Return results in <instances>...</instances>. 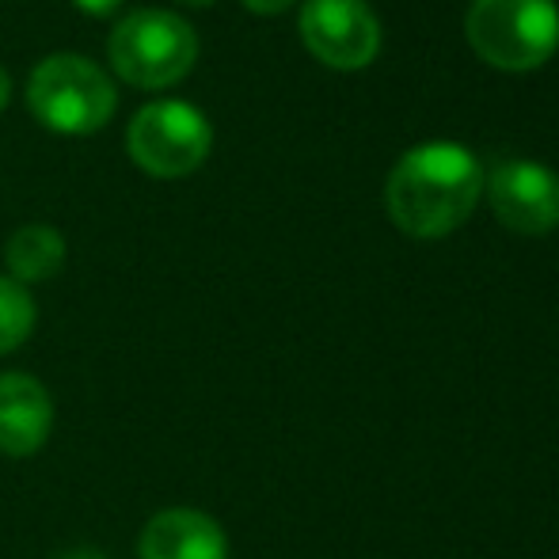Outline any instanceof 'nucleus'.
I'll return each instance as SVG.
<instances>
[{
	"mask_svg": "<svg viewBox=\"0 0 559 559\" xmlns=\"http://www.w3.org/2000/svg\"><path fill=\"white\" fill-rule=\"evenodd\" d=\"M484 191V168L456 141H427L400 156L384 183V206L400 233L442 240L472 217Z\"/></svg>",
	"mask_w": 559,
	"mask_h": 559,
	"instance_id": "obj_1",
	"label": "nucleus"
},
{
	"mask_svg": "<svg viewBox=\"0 0 559 559\" xmlns=\"http://www.w3.org/2000/svg\"><path fill=\"white\" fill-rule=\"evenodd\" d=\"M468 46L495 69L530 73L559 46L556 0H472L464 15Z\"/></svg>",
	"mask_w": 559,
	"mask_h": 559,
	"instance_id": "obj_2",
	"label": "nucleus"
},
{
	"mask_svg": "<svg viewBox=\"0 0 559 559\" xmlns=\"http://www.w3.org/2000/svg\"><path fill=\"white\" fill-rule=\"evenodd\" d=\"M107 53L122 81L138 88H168L191 73L199 58V35L183 15L168 8H133L126 20L115 23Z\"/></svg>",
	"mask_w": 559,
	"mask_h": 559,
	"instance_id": "obj_3",
	"label": "nucleus"
},
{
	"mask_svg": "<svg viewBox=\"0 0 559 559\" xmlns=\"http://www.w3.org/2000/svg\"><path fill=\"white\" fill-rule=\"evenodd\" d=\"M27 104L50 130L92 133L111 122L115 81L81 53H50L27 76Z\"/></svg>",
	"mask_w": 559,
	"mask_h": 559,
	"instance_id": "obj_4",
	"label": "nucleus"
},
{
	"mask_svg": "<svg viewBox=\"0 0 559 559\" xmlns=\"http://www.w3.org/2000/svg\"><path fill=\"white\" fill-rule=\"evenodd\" d=\"M214 126L187 99H156L133 115L126 130V148L148 176L179 179L210 156Z\"/></svg>",
	"mask_w": 559,
	"mask_h": 559,
	"instance_id": "obj_5",
	"label": "nucleus"
},
{
	"mask_svg": "<svg viewBox=\"0 0 559 559\" xmlns=\"http://www.w3.org/2000/svg\"><path fill=\"white\" fill-rule=\"evenodd\" d=\"M301 38L332 69H366L381 50V23L366 0H305Z\"/></svg>",
	"mask_w": 559,
	"mask_h": 559,
	"instance_id": "obj_6",
	"label": "nucleus"
},
{
	"mask_svg": "<svg viewBox=\"0 0 559 559\" xmlns=\"http://www.w3.org/2000/svg\"><path fill=\"white\" fill-rule=\"evenodd\" d=\"M491 210L510 233L548 236L559 228V176L537 160H507L487 179Z\"/></svg>",
	"mask_w": 559,
	"mask_h": 559,
	"instance_id": "obj_7",
	"label": "nucleus"
},
{
	"mask_svg": "<svg viewBox=\"0 0 559 559\" xmlns=\"http://www.w3.org/2000/svg\"><path fill=\"white\" fill-rule=\"evenodd\" d=\"M141 559H228L222 522L202 510L171 507L145 522L138 537Z\"/></svg>",
	"mask_w": 559,
	"mask_h": 559,
	"instance_id": "obj_8",
	"label": "nucleus"
},
{
	"mask_svg": "<svg viewBox=\"0 0 559 559\" xmlns=\"http://www.w3.org/2000/svg\"><path fill=\"white\" fill-rule=\"evenodd\" d=\"M53 430V400L31 373H0V453L31 456Z\"/></svg>",
	"mask_w": 559,
	"mask_h": 559,
	"instance_id": "obj_9",
	"label": "nucleus"
},
{
	"mask_svg": "<svg viewBox=\"0 0 559 559\" xmlns=\"http://www.w3.org/2000/svg\"><path fill=\"white\" fill-rule=\"evenodd\" d=\"M4 263L20 286L46 282L66 266V236L53 225H23L4 248Z\"/></svg>",
	"mask_w": 559,
	"mask_h": 559,
	"instance_id": "obj_10",
	"label": "nucleus"
},
{
	"mask_svg": "<svg viewBox=\"0 0 559 559\" xmlns=\"http://www.w3.org/2000/svg\"><path fill=\"white\" fill-rule=\"evenodd\" d=\"M35 320L38 309L27 286L0 274V354H12L15 346L27 343V335L35 332Z\"/></svg>",
	"mask_w": 559,
	"mask_h": 559,
	"instance_id": "obj_11",
	"label": "nucleus"
},
{
	"mask_svg": "<svg viewBox=\"0 0 559 559\" xmlns=\"http://www.w3.org/2000/svg\"><path fill=\"white\" fill-rule=\"evenodd\" d=\"M243 4H248L251 12H259V15H278V12H286L294 0H243Z\"/></svg>",
	"mask_w": 559,
	"mask_h": 559,
	"instance_id": "obj_12",
	"label": "nucleus"
},
{
	"mask_svg": "<svg viewBox=\"0 0 559 559\" xmlns=\"http://www.w3.org/2000/svg\"><path fill=\"white\" fill-rule=\"evenodd\" d=\"M73 4H81L84 12H92V15H107V12H115L122 0H73Z\"/></svg>",
	"mask_w": 559,
	"mask_h": 559,
	"instance_id": "obj_13",
	"label": "nucleus"
},
{
	"mask_svg": "<svg viewBox=\"0 0 559 559\" xmlns=\"http://www.w3.org/2000/svg\"><path fill=\"white\" fill-rule=\"evenodd\" d=\"M53 559H111L107 552H99V548H73V552H61Z\"/></svg>",
	"mask_w": 559,
	"mask_h": 559,
	"instance_id": "obj_14",
	"label": "nucleus"
},
{
	"mask_svg": "<svg viewBox=\"0 0 559 559\" xmlns=\"http://www.w3.org/2000/svg\"><path fill=\"white\" fill-rule=\"evenodd\" d=\"M8 92H12V76H8L4 66H0V107L8 104Z\"/></svg>",
	"mask_w": 559,
	"mask_h": 559,
	"instance_id": "obj_15",
	"label": "nucleus"
},
{
	"mask_svg": "<svg viewBox=\"0 0 559 559\" xmlns=\"http://www.w3.org/2000/svg\"><path fill=\"white\" fill-rule=\"evenodd\" d=\"M183 4H199L202 8V4H214V0H183Z\"/></svg>",
	"mask_w": 559,
	"mask_h": 559,
	"instance_id": "obj_16",
	"label": "nucleus"
}]
</instances>
